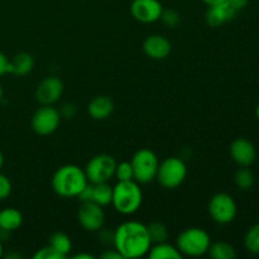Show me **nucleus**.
Listing matches in <instances>:
<instances>
[{"mask_svg":"<svg viewBox=\"0 0 259 259\" xmlns=\"http://www.w3.org/2000/svg\"><path fill=\"white\" fill-rule=\"evenodd\" d=\"M244 247L252 254H259V223L252 225L245 233Z\"/></svg>","mask_w":259,"mask_h":259,"instance_id":"nucleus-25","label":"nucleus"},{"mask_svg":"<svg viewBox=\"0 0 259 259\" xmlns=\"http://www.w3.org/2000/svg\"><path fill=\"white\" fill-rule=\"evenodd\" d=\"M3 164H4V156H3V152L0 151V169L3 168Z\"/></svg>","mask_w":259,"mask_h":259,"instance_id":"nucleus-37","label":"nucleus"},{"mask_svg":"<svg viewBox=\"0 0 259 259\" xmlns=\"http://www.w3.org/2000/svg\"><path fill=\"white\" fill-rule=\"evenodd\" d=\"M143 51L147 57L152 60H164L172 51V45L164 35L151 34L144 39Z\"/></svg>","mask_w":259,"mask_h":259,"instance_id":"nucleus-14","label":"nucleus"},{"mask_svg":"<svg viewBox=\"0 0 259 259\" xmlns=\"http://www.w3.org/2000/svg\"><path fill=\"white\" fill-rule=\"evenodd\" d=\"M238 12H235L227 2L222 3V4L212 5L209 7L205 14V20L210 27H220L224 23L229 22L233 18L237 15Z\"/></svg>","mask_w":259,"mask_h":259,"instance_id":"nucleus-15","label":"nucleus"},{"mask_svg":"<svg viewBox=\"0 0 259 259\" xmlns=\"http://www.w3.org/2000/svg\"><path fill=\"white\" fill-rule=\"evenodd\" d=\"M77 220L86 232H99L105 224V212L103 206L95 202H81L77 211Z\"/></svg>","mask_w":259,"mask_h":259,"instance_id":"nucleus-10","label":"nucleus"},{"mask_svg":"<svg viewBox=\"0 0 259 259\" xmlns=\"http://www.w3.org/2000/svg\"><path fill=\"white\" fill-rule=\"evenodd\" d=\"M3 252H4V248H3V243L2 240H0V258L3 257Z\"/></svg>","mask_w":259,"mask_h":259,"instance_id":"nucleus-38","label":"nucleus"},{"mask_svg":"<svg viewBox=\"0 0 259 259\" xmlns=\"http://www.w3.org/2000/svg\"><path fill=\"white\" fill-rule=\"evenodd\" d=\"M73 259H94L93 254H90V253H78V254L76 255H72Z\"/></svg>","mask_w":259,"mask_h":259,"instance_id":"nucleus-35","label":"nucleus"},{"mask_svg":"<svg viewBox=\"0 0 259 259\" xmlns=\"http://www.w3.org/2000/svg\"><path fill=\"white\" fill-rule=\"evenodd\" d=\"M207 254L212 259H234L237 257V250L230 243L215 242L210 244Z\"/></svg>","mask_w":259,"mask_h":259,"instance_id":"nucleus-21","label":"nucleus"},{"mask_svg":"<svg viewBox=\"0 0 259 259\" xmlns=\"http://www.w3.org/2000/svg\"><path fill=\"white\" fill-rule=\"evenodd\" d=\"M60 114H61V118H62V116H65V118L67 119L72 118V116L76 114V106L71 103H66L65 105H62V108H61Z\"/></svg>","mask_w":259,"mask_h":259,"instance_id":"nucleus-31","label":"nucleus"},{"mask_svg":"<svg viewBox=\"0 0 259 259\" xmlns=\"http://www.w3.org/2000/svg\"><path fill=\"white\" fill-rule=\"evenodd\" d=\"M23 224V215L15 207H5L0 211V230L7 233L15 232Z\"/></svg>","mask_w":259,"mask_h":259,"instance_id":"nucleus-18","label":"nucleus"},{"mask_svg":"<svg viewBox=\"0 0 259 259\" xmlns=\"http://www.w3.org/2000/svg\"><path fill=\"white\" fill-rule=\"evenodd\" d=\"M201 2L205 3V4H206L207 7H212V5L222 4V3H224L225 0H201Z\"/></svg>","mask_w":259,"mask_h":259,"instance_id":"nucleus-36","label":"nucleus"},{"mask_svg":"<svg viewBox=\"0 0 259 259\" xmlns=\"http://www.w3.org/2000/svg\"><path fill=\"white\" fill-rule=\"evenodd\" d=\"M163 7L159 0H133L131 13L141 23H154L161 19Z\"/></svg>","mask_w":259,"mask_h":259,"instance_id":"nucleus-12","label":"nucleus"},{"mask_svg":"<svg viewBox=\"0 0 259 259\" xmlns=\"http://www.w3.org/2000/svg\"><path fill=\"white\" fill-rule=\"evenodd\" d=\"M100 257L103 259H124L115 248H114V249H106Z\"/></svg>","mask_w":259,"mask_h":259,"instance_id":"nucleus-34","label":"nucleus"},{"mask_svg":"<svg viewBox=\"0 0 259 259\" xmlns=\"http://www.w3.org/2000/svg\"><path fill=\"white\" fill-rule=\"evenodd\" d=\"M163 22L164 25H167L168 28H175L179 25L180 20H181V17H180V13H177L176 10L174 9H163L161 15V19Z\"/></svg>","mask_w":259,"mask_h":259,"instance_id":"nucleus-27","label":"nucleus"},{"mask_svg":"<svg viewBox=\"0 0 259 259\" xmlns=\"http://www.w3.org/2000/svg\"><path fill=\"white\" fill-rule=\"evenodd\" d=\"M88 111L94 120H104L113 114L114 103L109 96L98 95L91 99L88 105Z\"/></svg>","mask_w":259,"mask_h":259,"instance_id":"nucleus-16","label":"nucleus"},{"mask_svg":"<svg viewBox=\"0 0 259 259\" xmlns=\"http://www.w3.org/2000/svg\"><path fill=\"white\" fill-rule=\"evenodd\" d=\"M63 94V82L56 76H48L38 83L35 89V100L42 105H53Z\"/></svg>","mask_w":259,"mask_h":259,"instance_id":"nucleus-11","label":"nucleus"},{"mask_svg":"<svg viewBox=\"0 0 259 259\" xmlns=\"http://www.w3.org/2000/svg\"><path fill=\"white\" fill-rule=\"evenodd\" d=\"M12 182L5 175L0 174V201L8 199L12 194Z\"/></svg>","mask_w":259,"mask_h":259,"instance_id":"nucleus-29","label":"nucleus"},{"mask_svg":"<svg viewBox=\"0 0 259 259\" xmlns=\"http://www.w3.org/2000/svg\"><path fill=\"white\" fill-rule=\"evenodd\" d=\"M255 115H257V118H258V120H259V103H258L257 108H255Z\"/></svg>","mask_w":259,"mask_h":259,"instance_id":"nucleus-40","label":"nucleus"},{"mask_svg":"<svg viewBox=\"0 0 259 259\" xmlns=\"http://www.w3.org/2000/svg\"><path fill=\"white\" fill-rule=\"evenodd\" d=\"M116 161L110 154H96L88 162L85 169L86 177L91 184L109 182L115 175Z\"/></svg>","mask_w":259,"mask_h":259,"instance_id":"nucleus-7","label":"nucleus"},{"mask_svg":"<svg viewBox=\"0 0 259 259\" xmlns=\"http://www.w3.org/2000/svg\"><path fill=\"white\" fill-rule=\"evenodd\" d=\"M3 95H4V90H3L2 85H0V101H2V99H3Z\"/></svg>","mask_w":259,"mask_h":259,"instance_id":"nucleus-39","label":"nucleus"},{"mask_svg":"<svg viewBox=\"0 0 259 259\" xmlns=\"http://www.w3.org/2000/svg\"><path fill=\"white\" fill-rule=\"evenodd\" d=\"M235 12H239V10L244 9L248 4V0H225Z\"/></svg>","mask_w":259,"mask_h":259,"instance_id":"nucleus-33","label":"nucleus"},{"mask_svg":"<svg viewBox=\"0 0 259 259\" xmlns=\"http://www.w3.org/2000/svg\"><path fill=\"white\" fill-rule=\"evenodd\" d=\"M207 210L214 220L218 224H229L235 219L238 212V206L233 196L225 192H218L210 199Z\"/></svg>","mask_w":259,"mask_h":259,"instance_id":"nucleus-8","label":"nucleus"},{"mask_svg":"<svg viewBox=\"0 0 259 259\" xmlns=\"http://www.w3.org/2000/svg\"><path fill=\"white\" fill-rule=\"evenodd\" d=\"M33 259H65L58 252H56L51 245H46L38 249L33 254Z\"/></svg>","mask_w":259,"mask_h":259,"instance_id":"nucleus-28","label":"nucleus"},{"mask_svg":"<svg viewBox=\"0 0 259 259\" xmlns=\"http://www.w3.org/2000/svg\"><path fill=\"white\" fill-rule=\"evenodd\" d=\"M33 67H34V58L27 52L17 53L12 60H9V73L18 77H23L30 73Z\"/></svg>","mask_w":259,"mask_h":259,"instance_id":"nucleus-17","label":"nucleus"},{"mask_svg":"<svg viewBox=\"0 0 259 259\" xmlns=\"http://www.w3.org/2000/svg\"><path fill=\"white\" fill-rule=\"evenodd\" d=\"M114 177H116L118 181H129V180H134L133 167H132L131 162L123 161L120 162V163H116L115 175H114Z\"/></svg>","mask_w":259,"mask_h":259,"instance_id":"nucleus-26","label":"nucleus"},{"mask_svg":"<svg viewBox=\"0 0 259 259\" xmlns=\"http://www.w3.org/2000/svg\"><path fill=\"white\" fill-rule=\"evenodd\" d=\"M93 190L94 186L91 182H89L85 187H83L82 191L78 194V199H80L81 202H88V201H93Z\"/></svg>","mask_w":259,"mask_h":259,"instance_id":"nucleus-30","label":"nucleus"},{"mask_svg":"<svg viewBox=\"0 0 259 259\" xmlns=\"http://www.w3.org/2000/svg\"><path fill=\"white\" fill-rule=\"evenodd\" d=\"M89 184L85 169L76 164H65L56 169L51 185L52 190L61 197H77Z\"/></svg>","mask_w":259,"mask_h":259,"instance_id":"nucleus-2","label":"nucleus"},{"mask_svg":"<svg viewBox=\"0 0 259 259\" xmlns=\"http://www.w3.org/2000/svg\"><path fill=\"white\" fill-rule=\"evenodd\" d=\"M61 114L53 105H42L32 116V129L38 136H50L57 131Z\"/></svg>","mask_w":259,"mask_h":259,"instance_id":"nucleus-9","label":"nucleus"},{"mask_svg":"<svg viewBox=\"0 0 259 259\" xmlns=\"http://www.w3.org/2000/svg\"><path fill=\"white\" fill-rule=\"evenodd\" d=\"M211 239L207 232L201 228H189L180 233L176 239V247L180 253L187 257H201L209 250Z\"/></svg>","mask_w":259,"mask_h":259,"instance_id":"nucleus-4","label":"nucleus"},{"mask_svg":"<svg viewBox=\"0 0 259 259\" xmlns=\"http://www.w3.org/2000/svg\"><path fill=\"white\" fill-rule=\"evenodd\" d=\"M93 202L100 205V206H108L111 205L113 199V187L108 182L103 184H93Z\"/></svg>","mask_w":259,"mask_h":259,"instance_id":"nucleus-22","label":"nucleus"},{"mask_svg":"<svg viewBox=\"0 0 259 259\" xmlns=\"http://www.w3.org/2000/svg\"><path fill=\"white\" fill-rule=\"evenodd\" d=\"M131 163L133 167L134 181L146 185L156 180L159 159L153 151L148 148L138 149L132 157Z\"/></svg>","mask_w":259,"mask_h":259,"instance_id":"nucleus-5","label":"nucleus"},{"mask_svg":"<svg viewBox=\"0 0 259 259\" xmlns=\"http://www.w3.org/2000/svg\"><path fill=\"white\" fill-rule=\"evenodd\" d=\"M147 229H148V234L149 238H151L152 244L167 242V239H168V229H167V227L162 222L149 223L147 225Z\"/></svg>","mask_w":259,"mask_h":259,"instance_id":"nucleus-23","label":"nucleus"},{"mask_svg":"<svg viewBox=\"0 0 259 259\" xmlns=\"http://www.w3.org/2000/svg\"><path fill=\"white\" fill-rule=\"evenodd\" d=\"M143 202V192L134 180L118 181L113 187L111 205L121 215H132L138 211Z\"/></svg>","mask_w":259,"mask_h":259,"instance_id":"nucleus-3","label":"nucleus"},{"mask_svg":"<svg viewBox=\"0 0 259 259\" xmlns=\"http://www.w3.org/2000/svg\"><path fill=\"white\" fill-rule=\"evenodd\" d=\"M48 245H51L63 258L67 257L72 250V242H71L70 237L62 232H56L51 234L50 239H48Z\"/></svg>","mask_w":259,"mask_h":259,"instance_id":"nucleus-20","label":"nucleus"},{"mask_svg":"<svg viewBox=\"0 0 259 259\" xmlns=\"http://www.w3.org/2000/svg\"><path fill=\"white\" fill-rule=\"evenodd\" d=\"M230 157L239 167H249L257 158V151L249 139L237 138L230 144Z\"/></svg>","mask_w":259,"mask_h":259,"instance_id":"nucleus-13","label":"nucleus"},{"mask_svg":"<svg viewBox=\"0 0 259 259\" xmlns=\"http://www.w3.org/2000/svg\"><path fill=\"white\" fill-rule=\"evenodd\" d=\"M113 245L123 258H142L147 255L152 242L147 225L129 220L114 230Z\"/></svg>","mask_w":259,"mask_h":259,"instance_id":"nucleus-1","label":"nucleus"},{"mask_svg":"<svg viewBox=\"0 0 259 259\" xmlns=\"http://www.w3.org/2000/svg\"><path fill=\"white\" fill-rule=\"evenodd\" d=\"M5 73H9V58L4 53L0 52V76Z\"/></svg>","mask_w":259,"mask_h":259,"instance_id":"nucleus-32","label":"nucleus"},{"mask_svg":"<svg viewBox=\"0 0 259 259\" xmlns=\"http://www.w3.org/2000/svg\"><path fill=\"white\" fill-rule=\"evenodd\" d=\"M151 259H181L182 254L177 249L176 245H172L167 242L152 244L147 253Z\"/></svg>","mask_w":259,"mask_h":259,"instance_id":"nucleus-19","label":"nucleus"},{"mask_svg":"<svg viewBox=\"0 0 259 259\" xmlns=\"http://www.w3.org/2000/svg\"><path fill=\"white\" fill-rule=\"evenodd\" d=\"M187 176V166L179 157H168L159 162L156 180L162 187L174 190L184 184Z\"/></svg>","mask_w":259,"mask_h":259,"instance_id":"nucleus-6","label":"nucleus"},{"mask_svg":"<svg viewBox=\"0 0 259 259\" xmlns=\"http://www.w3.org/2000/svg\"><path fill=\"white\" fill-rule=\"evenodd\" d=\"M234 182L240 190H249L254 185V175L248 167H240L235 172Z\"/></svg>","mask_w":259,"mask_h":259,"instance_id":"nucleus-24","label":"nucleus"}]
</instances>
